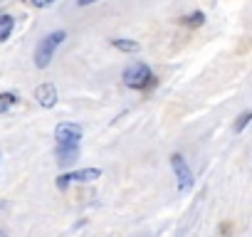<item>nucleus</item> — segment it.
I'll list each match as a JSON object with an SVG mask.
<instances>
[{
  "instance_id": "nucleus-7",
  "label": "nucleus",
  "mask_w": 252,
  "mask_h": 237,
  "mask_svg": "<svg viewBox=\"0 0 252 237\" xmlns=\"http://www.w3.org/2000/svg\"><path fill=\"white\" fill-rule=\"evenodd\" d=\"M79 156V146H69V144H57V161L62 166H69L74 163Z\"/></svg>"
},
{
  "instance_id": "nucleus-5",
  "label": "nucleus",
  "mask_w": 252,
  "mask_h": 237,
  "mask_svg": "<svg viewBox=\"0 0 252 237\" xmlns=\"http://www.w3.org/2000/svg\"><path fill=\"white\" fill-rule=\"evenodd\" d=\"M55 139H57V144L79 146V141H82V126H77L72 121H62V124L55 126Z\"/></svg>"
},
{
  "instance_id": "nucleus-14",
  "label": "nucleus",
  "mask_w": 252,
  "mask_h": 237,
  "mask_svg": "<svg viewBox=\"0 0 252 237\" xmlns=\"http://www.w3.org/2000/svg\"><path fill=\"white\" fill-rule=\"evenodd\" d=\"M92 3H99V0H77L79 8H87V5H92Z\"/></svg>"
},
{
  "instance_id": "nucleus-15",
  "label": "nucleus",
  "mask_w": 252,
  "mask_h": 237,
  "mask_svg": "<svg viewBox=\"0 0 252 237\" xmlns=\"http://www.w3.org/2000/svg\"><path fill=\"white\" fill-rule=\"evenodd\" d=\"M0 237H8V232H5L3 227H0Z\"/></svg>"
},
{
  "instance_id": "nucleus-6",
  "label": "nucleus",
  "mask_w": 252,
  "mask_h": 237,
  "mask_svg": "<svg viewBox=\"0 0 252 237\" xmlns=\"http://www.w3.org/2000/svg\"><path fill=\"white\" fill-rule=\"evenodd\" d=\"M35 99H37V104H40V106H45V109H52V106L57 104V99H60V94H57V87H55L52 82H45V84H40V87L35 89Z\"/></svg>"
},
{
  "instance_id": "nucleus-8",
  "label": "nucleus",
  "mask_w": 252,
  "mask_h": 237,
  "mask_svg": "<svg viewBox=\"0 0 252 237\" xmlns=\"http://www.w3.org/2000/svg\"><path fill=\"white\" fill-rule=\"evenodd\" d=\"M111 47H116L119 52H129V55L139 52V42H136V40H129V37H116V40H111Z\"/></svg>"
},
{
  "instance_id": "nucleus-10",
  "label": "nucleus",
  "mask_w": 252,
  "mask_h": 237,
  "mask_svg": "<svg viewBox=\"0 0 252 237\" xmlns=\"http://www.w3.org/2000/svg\"><path fill=\"white\" fill-rule=\"evenodd\" d=\"M15 104H18V94H13V91H3V94H0V114H5Z\"/></svg>"
},
{
  "instance_id": "nucleus-9",
  "label": "nucleus",
  "mask_w": 252,
  "mask_h": 237,
  "mask_svg": "<svg viewBox=\"0 0 252 237\" xmlns=\"http://www.w3.org/2000/svg\"><path fill=\"white\" fill-rule=\"evenodd\" d=\"M15 30V18L13 15H0V42H5Z\"/></svg>"
},
{
  "instance_id": "nucleus-11",
  "label": "nucleus",
  "mask_w": 252,
  "mask_h": 237,
  "mask_svg": "<svg viewBox=\"0 0 252 237\" xmlns=\"http://www.w3.org/2000/svg\"><path fill=\"white\" fill-rule=\"evenodd\" d=\"M183 25H188V28H200L203 23H205V13H200V10H195V13H190V15H186L183 20H181Z\"/></svg>"
},
{
  "instance_id": "nucleus-1",
  "label": "nucleus",
  "mask_w": 252,
  "mask_h": 237,
  "mask_svg": "<svg viewBox=\"0 0 252 237\" xmlns=\"http://www.w3.org/2000/svg\"><path fill=\"white\" fill-rule=\"evenodd\" d=\"M64 37H67V32H64V30H57V32H50L45 40H40V45H37V50H35V64H37L40 69H45V67L52 62V57H55L57 47L64 42Z\"/></svg>"
},
{
  "instance_id": "nucleus-3",
  "label": "nucleus",
  "mask_w": 252,
  "mask_h": 237,
  "mask_svg": "<svg viewBox=\"0 0 252 237\" xmlns=\"http://www.w3.org/2000/svg\"><path fill=\"white\" fill-rule=\"evenodd\" d=\"M101 178V171L99 168H79L74 173H64L57 178V188L64 190L69 183H92V180H99Z\"/></svg>"
},
{
  "instance_id": "nucleus-4",
  "label": "nucleus",
  "mask_w": 252,
  "mask_h": 237,
  "mask_svg": "<svg viewBox=\"0 0 252 237\" xmlns=\"http://www.w3.org/2000/svg\"><path fill=\"white\" fill-rule=\"evenodd\" d=\"M171 166H173V173H176V180H178V190H190L193 188V171L188 168L186 158L181 153H173Z\"/></svg>"
},
{
  "instance_id": "nucleus-2",
  "label": "nucleus",
  "mask_w": 252,
  "mask_h": 237,
  "mask_svg": "<svg viewBox=\"0 0 252 237\" xmlns=\"http://www.w3.org/2000/svg\"><path fill=\"white\" fill-rule=\"evenodd\" d=\"M124 84L129 87V89H149V87L156 84V77H154V72L149 69V64L136 62V64H131V67H126V72H124Z\"/></svg>"
},
{
  "instance_id": "nucleus-13",
  "label": "nucleus",
  "mask_w": 252,
  "mask_h": 237,
  "mask_svg": "<svg viewBox=\"0 0 252 237\" xmlns=\"http://www.w3.org/2000/svg\"><path fill=\"white\" fill-rule=\"evenodd\" d=\"M55 0H32V5L35 8H47V5H52Z\"/></svg>"
},
{
  "instance_id": "nucleus-12",
  "label": "nucleus",
  "mask_w": 252,
  "mask_h": 237,
  "mask_svg": "<svg viewBox=\"0 0 252 237\" xmlns=\"http://www.w3.org/2000/svg\"><path fill=\"white\" fill-rule=\"evenodd\" d=\"M252 121V111H247V114H242L240 118H237V121H235V131H242L247 124Z\"/></svg>"
}]
</instances>
